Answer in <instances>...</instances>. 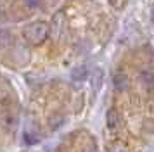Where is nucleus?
Instances as JSON below:
<instances>
[{
  "mask_svg": "<svg viewBox=\"0 0 154 152\" xmlns=\"http://www.w3.org/2000/svg\"><path fill=\"white\" fill-rule=\"evenodd\" d=\"M24 38L33 43V45H38L42 43L47 36H49V24L43 23V21H36V23H31L24 28Z\"/></svg>",
  "mask_w": 154,
  "mask_h": 152,
  "instance_id": "nucleus-1",
  "label": "nucleus"
},
{
  "mask_svg": "<svg viewBox=\"0 0 154 152\" xmlns=\"http://www.w3.org/2000/svg\"><path fill=\"white\" fill-rule=\"evenodd\" d=\"M87 74H88L87 66H78V68H75L73 71H71V78H73L75 81H82V80H85Z\"/></svg>",
  "mask_w": 154,
  "mask_h": 152,
  "instance_id": "nucleus-2",
  "label": "nucleus"
},
{
  "mask_svg": "<svg viewBox=\"0 0 154 152\" xmlns=\"http://www.w3.org/2000/svg\"><path fill=\"white\" fill-rule=\"evenodd\" d=\"M114 87H116V90H125L126 87H128V80H126V76L123 74V73H118V74H114Z\"/></svg>",
  "mask_w": 154,
  "mask_h": 152,
  "instance_id": "nucleus-3",
  "label": "nucleus"
},
{
  "mask_svg": "<svg viewBox=\"0 0 154 152\" xmlns=\"http://www.w3.org/2000/svg\"><path fill=\"white\" fill-rule=\"evenodd\" d=\"M140 80H142V83L146 85L147 88H152L154 87V74L151 71H142L140 73Z\"/></svg>",
  "mask_w": 154,
  "mask_h": 152,
  "instance_id": "nucleus-4",
  "label": "nucleus"
},
{
  "mask_svg": "<svg viewBox=\"0 0 154 152\" xmlns=\"http://www.w3.org/2000/svg\"><path fill=\"white\" fill-rule=\"evenodd\" d=\"M118 123H119L118 112H116V111H109V112H107V126H109V128H116Z\"/></svg>",
  "mask_w": 154,
  "mask_h": 152,
  "instance_id": "nucleus-5",
  "label": "nucleus"
},
{
  "mask_svg": "<svg viewBox=\"0 0 154 152\" xmlns=\"http://www.w3.org/2000/svg\"><path fill=\"white\" fill-rule=\"evenodd\" d=\"M40 2H42V0H24V4H26L28 7H31V9L38 7V5H40Z\"/></svg>",
  "mask_w": 154,
  "mask_h": 152,
  "instance_id": "nucleus-6",
  "label": "nucleus"
},
{
  "mask_svg": "<svg viewBox=\"0 0 154 152\" xmlns=\"http://www.w3.org/2000/svg\"><path fill=\"white\" fill-rule=\"evenodd\" d=\"M85 152H97V150H95V149L92 147V149H88V150H85Z\"/></svg>",
  "mask_w": 154,
  "mask_h": 152,
  "instance_id": "nucleus-7",
  "label": "nucleus"
}]
</instances>
